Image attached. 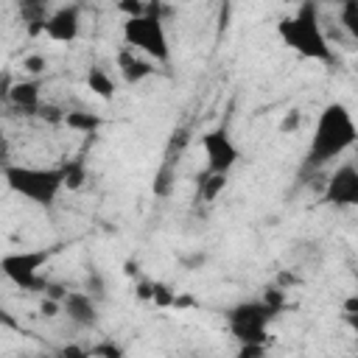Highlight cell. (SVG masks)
Returning a JSON list of instances; mask_svg holds the SVG:
<instances>
[{
    "label": "cell",
    "mask_w": 358,
    "mask_h": 358,
    "mask_svg": "<svg viewBox=\"0 0 358 358\" xmlns=\"http://www.w3.org/2000/svg\"><path fill=\"white\" fill-rule=\"evenodd\" d=\"M355 137H358V126H355V117H352L350 106L341 103V101L324 103L319 117H316L313 134H310L305 165L308 168H322V165L344 157L355 145Z\"/></svg>",
    "instance_id": "6da1fadb"
},
{
    "label": "cell",
    "mask_w": 358,
    "mask_h": 358,
    "mask_svg": "<svg viewBox=\"0 0 358 358\" xmlns=\"http://www.w3.org/2000/svg\"><path fill=\"white\" fill-rule=\"evenodd\" d=\"M277 36L285 48H291L302 59H313L322 64L336 62V48L324 34V22L313 0H299L296 11L277 22Z\"/></svg>",
    "instance_id": "7a4b0ae2"
},
{
    "label": "cell",
    "mask_w": 358,
    "mask_h": 358,
    "mask_svg": "<svg viewBox=\"0 0 358 358\" xmlns=\"http://www.w3.org/2000/svg\"><path fill=\"white\" fill-rule=\"evenodd\" d=\"M3 182L11 193H17L20 199L39 204V207H50L59 193L64 190L62 182V168H42V165H20V162H8L0 168Z\"/></svg>",
    "instance_id": "3957f363"
},
{
    "label": "cell",
    "mask_w": 358,
    "mask_h": 358,
    "mask_svg": "<svg viewBox=\"0 0 358 358\" xmlns=\"http://www.w3.org/2000/svg\"><path fill=\"white\" fill-rule=\"evenodd\" d=\"M123 45L134 48L137 53L148 56L157 64L171 62V39H168V28H165L159 0L148 3V8L140 17H126L123 20Z\"/></svg>",
    "instance_id": "277c9868"
},
{
    "label": "cell",
    "mask_w": 358,
    "mask_h": 358,
    "mask_svg": "<svg viewBox=\"0 0 358 358\" xmlns=\"http://www.w3.org/2000/svg\"><path fill=\"white\" fill-rule=\"evenodd\" d=\"M274 319H277V310L263 296L235 302L224 313L229 336L241 344H266L268 341V324Z\"/></svg>",
    "instance_id": "5b68a950"
},
{
    "label": "cell",
    "mask_w": 358,
    "mask_h": 358,
    "mask_svg": "<svg viewBox=\"0 0 358 358\" xmlns=\"http://www.w3.org/2000/svg\"><path fill=\"white\" fill-rule=\"evenodd\" d=\"M50 257L53 249H14L0 257V271L22 291H42L48 282L42 277V268L50 263Z\"/></svg>",
    "instance_id": "8992f818"
},
{
    "label": "cell",
    "mask_w": 358,
    "mask_h": 358,
    "mask_svg": "<svg viewBox=\"0 0 358 358\" xmlns=\"http://www.w3.org/2000/svg\"><path fill=\"white\" fill-rule=\"evenodd\" d=\"M201 151H204V171H213V173H229L241 159L238 143L221 126L201 134Z\"/></svg>",
    "instance_id": "52a82bcc"
},
{
    "label": "cell",
    "mask_w": 358,
    "mask_h": 358,
    "mask_svg": "<svg viewBox=\"0 0 358 358\" xmlns=\"http://www.w3.org/2000/svg\"><path fill=\"white\" fill-rule=\"evenodd\" d=\"M322 199L333 207H355L358 204V168L352 159L341 162L324 182Z\"/></svg>",
    "instance_id": "ba28073f"
},
{
    "label": "cell",
    "mask_w": 358,
    "mask_h": 358,
    "mask_svg": "<svg viewBox=\"0 0 358 358\" xmlns=\"http://www.w3.org/2000/svg\"><path fill=\"white\" fill-rule=\"evenodd\" d=\"M81 34V8L76 3H64L59 8H50L45 25H42V36L59 45H70L76 42Z\"/></svg>",
    "instance_id": "9c48e42d"
},
{
    "label": "cell",
    "mask_w": 358,
    "mask_h": 358,
    "mask_svg": "<svg viewBox=\"0 0 358 358\" xmlns=\"http://www.w3.org/2000/svg\"><path fill=\"white\" fill-rule=\"evenodd\" d=\"M62 313L78 327V330H92L101 322L98 299L90 291H64L62 296Z\"/></svg>",
    "instance_id": "30bf717a"
},
{
    "label": "cell",
    "mask_w": 358,
    "mask_h": 358,
    "mask_svg": "<svg viewBox=\"0 0 358 358\" xmlns=\"http://www.w3.org/2000/svg\"><path fill=\"white\" fill-rule=\"evenodd\" d=\"M6 103L14 106L20 115L34 117L39 112V106H42V81L34 78V76H28L22 81H11L8 95H6Z\"/></svg>",
    "instance_id": "8fae6325"
},
{
    "label": "cell",
    "mask_w": 358,
    "mask_h": 358,
    "mask_svg": "<svg viewBox=\"0 0 358 358\" xmlns=\"http://www.w3.org/2000/svg\"><path fill=\"white\" fill-rule=\"evenodd\" d=\"M117 70H120V78L126 81V84H143L148 76H154V62L148 59V56H143V53H137L134 48H129V45H123L120 50H117Z\"/></svg>",
    "instance_id": "7c38bea8"
},
{
    "label": "cell",
    "mask_w": 358,
    "mask_h": 358,
    "mask_svg": "<svg viewBox=\"0 0 358 358\" xmlns=\"http://www.w3.org/2000/svg\"><path fill=\"white\" fill-rule=\"evenodd\" d=\"M17 3V11H20V20L25 22V31L31 36H39L42 34V25L50 14L48 8V0H14Z\"/></svg>",
    "instance_id": "4fadbf2b"
},
{
    "label": "cell",
    "mask_w": 358,
    "mask_h": 358,
    "mask_svg": "<svg viewBox=\"0 0 358 358\" xmlns=\"http://www.w3.org/2000/svg\"><path fill=\"white\" fill-rule=\"evenodd\" d=\"M84 84H87V90H90L95 98H101V101H112V98H115V92H117L115 78H112L101 64H92V67L87 70Z\"/></svg>",
    "instance_id": "5bb4252c"
},
{
    "label": "cell",
    "mask_w": 358,
    "mask_h": 358,
    "mask_svg": "<svg viewBox=\"0 0 358 358\" xmlns=\"http://www.w3.org/2000/svg\"><path fill=\"white\" fill-rule=\"evenodd\" d=\"M62 123L78 134H95L103 126V117L98 112H90V109H67L62 115Z\"/></svg>",
    "instance_id": "9a60e30c"
},
{
    "label": "cell",
    "mask_w": 358,
    "mask_h": 358,
    "mask_svg": "<svg viewBox=\"0 0 358 358\" xmlns=\"http://www.w3.org/2000/svg\"><path fill=\"white\" fill-rule=\"evenodd\" d=\"M229 182V173H213V171H201L199 179H196V187H199V196L204 201H215L218 193L227 187Z\"/></svg>",
    "instance_id": "2e32d148"
},
{
    "label": "cell",
    "mask_w": 358,
    "mask_h": 358,
    "mask_svg": "<svg viewBox=\"0 0 358 358\" xmlns=\"http://www.w3.org/2000/svg\"><path fill=\"white\" fill-rule=\"evenodd\" d=\"M59 168H62V182H64L67 190H78L87 182V165H84L81 157H73V159L62 162Z\"/></svg>",
    "instance_id": "e0dca14e"
},
{
    "label": "cell",
    "mask_w": 358,
    "mask_h": 358,
    "mask_svg": "<svg viewBox=\"0 0 358 358\" xmlns=\"http://www.w3.org/2000/svg\"><path fill=\"white\" fill-rule=\"evenodd\" d=\"M338 28L358 39V0H338Z\"/></svg>",
    "instance_id": "ac0fdd59"
},
{
    "label": "cell",
    "mask_w": 358,
    "mask_h": 358,
    "mask_svg": "<svg viewBox=\"0 0 358 358\" xmlns=\"http://www.w3.org/2000/svg\"><path fill=\"white\" fill-rule=\"evenodd\" d=\"M173 299H176V291L168 285V282H151V302L157 308H173Z\"/></svg>",
    "instance_id": "d6986e66"
},
{
    "label": "cell",
    "mask_w": 358,
    "mask_h": 358,
    "mask_svg": "<svg viewBox=\"0 0 358 358\" xmlns=\"http://www.w3.org/2000/svg\"><path fill=\"white\" fill-rule=\"evenodd\" d=\"M171 185H173V168H171V162H165V165L157 171L154 193H157V196H168V193H171Z\"/></svg>",
    "instance_id": "ffe728a7"
},
{
    "label": "cell",
    "mask_w": 358,
    "mask_h": 358,
    "mask_svg": "<svg viewBox=\"0 0 358 358\" xmlns=\"http://www.w3.org/2000/svg\"><path fill=\"white\" fill-rule=\"evenodd\" d=\"M22 70L28 73V76H34V78H39L45 70H48V59L42 56V53H28L25 59H22Z\"/></svg>",
    "instance_id": "44dd1931"
},
{
    "label": "cell",
    "mask_w": 358,
    "mask_h": 358,
    "mask_svg": "<svg viewBox=\"0 0 358 358\" xmlns=\"http://www.w3.org/2000/svg\"><path fill=\"white\" fill-rule=\"evenodd\" d=\"M302 126V112L299 109H288L285 115H282V120H280V134H291V131H296Z\"/></svg>",
    "instance_id": "7402d4cb"
},
{
    "label": "cell",
    "mask_w": 358,
    "mask_h": 358,
    "mask_svg": "<svg viewBox=\"0 0 358 358\" xmlns=\"http://www.w3.org/2000/svg\"><path fill=\"white\" fill-rule=\"evenodd\" d=\"M87 355H103V358H120L123 355V347H117L115 341H101L95 347L87 350Z\"/></svg>",
    "instance_id": "603a6c76"
},
{
    "label": "cell",
    "mask_w": 358,
    "mask_h": 358,
    "mask_svg": "<svg viewBox=\"0 0 358 358\" xmlns=\"http://www.w3.org/2000/svg\"><path fill=\"white\" fill-rule=\"evenodd\" d=\"M145 8H148L145 0H117V11L123 17H140Z\"/></svg>",
    "instance_id": "cb8c5ba5"
},
{
    "label": "cell",
    "mask_w": 358,
    "mask_h": 358,
    "mask_svg": "<svg viewBox=\"0 0 358 358\" xmlns=\"http://www.w3.org/2000/svg\"><path fill=\"white\" fill-rule=\"evenodd\" d=\"M39 313H42L45 319H56V316L62 313V299H56V296H42Z\"/></svg>",
    "instance_id": "d4e9b609"
},
{
    "label": "cell",
    "mask_w": 358,
    "mask_h": 358,
    "mask_svg": "<svg viewBox=\"0 0 358 358\" xmlns=\"http://www.w3.org/2000/svg\"><path fill=\"white\" fill-rule=\"evenodd\" d=\"M84 291H90L95 299H101L103 296V277L98 274V271H90V277H87V288Z\"/></svg>",
    "instance_id": "484cf974"
},
{
    "label": "cell",
    "mask_w": 358,
    "mask_h": 358,
    "mask_svg": "<svg viewBox=\"0 0 358 358\" xmlns=\"http://www.w3.org/2000/svg\"><path fill=\"white\" fill-rule=\"evenodd\" d=\"M0 327H6V330H20L17 316H14L8 308H3V305H0Z\"/></svg>",
    "instance_id": "4316f807"
},
{
    "label": "cell",
    "mask_w": 358,
    "mask_h": 358,
    "mask_svg": "<svg viewBox=\"0 0 358 358\" xmlns=\"http://www.w3.org/2000/svg\"><path fill=\"white\" fill-rule=\"evenodd\" d=\"M263 352H266V344H241V350H238L241 358H257Z\"/></svg>",
    "instance_id": "83f0119b"
},
{
    "label": "cell",
    "mask_w": 358,
    "mask_h": 358,
    "mask_svg": "<svg viewBox=\"0 0 358 358\" xmlns=\"http://www.w3.org/2000/svg\"><path fill=\"white\" fill-rule=\"evenodd\" d=\"M344 313H347L350 319H355V313H358V296H355V294H352V296L344 302Z\"/></svg>",
    "instance_id": "f1b7e54d"
},
{
    "label": "cell",
    "mask_w": 358,
    "mask_h": 358,
    "mask_svg": "<svg viewBox=\"0 0 358 358\" xmlns=\"http://www.w3.org/2000/svg\"><path fill=\"white\" fill-rule=\"evenodd\" d=\"M137 296L140 299H151V282H145V280L137 282Z\"/></svg>",
    "instance_id": "f546056e"
},
{
    "label": "cell",
    "mask_w": 358,
    "mask_h": 358,
    "mask_svg": "<svg viewBox=\"0 0 358 358\" xmlns=\"http://www.w3.org/2000/svg\"><path fill=\"white\" fill-rule=\"evenodd\" d=\"M123 271L131 277V274H137V263H131V260H126V266H123Z\"/></svg>",
    "instance_id": "4dcf8cb0"
},
{
    "label": "cell",
    "mask_w": 358,
    "mask_h": 358,
    "mask_svg": "<svg viewBox=\"0 0 358 358\" xmlns=\"http://www.w3.org/2000/svg\"><path fill=\"white\" fill-rule=\"evenodd\" d=\"M316 6H322V3H336V0H313Z\"/></svg>",
    "instance_id": "1f68e13d"
},
{
    "label": "cell",
    "mask_w": 358,
    "mask_h": 358,
    "mask_svg": "<svg viewBox=\"0 0 358 358\" xmlns=\"http://www.w3.org/2000/svg\"><path fill=\"white\" fill-rule=\"evenodd\" d=\"M285 3H299V0H285Z\"/></svg>",
    "instance_id": "d6a6232c"
}]
</instances>
